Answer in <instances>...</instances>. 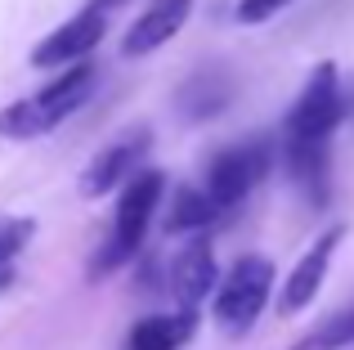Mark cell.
<instances>
[{
	"label": "cell",
	"mask_w": 354,
	"mask_h": 350,
	"mask_svg": "<svg viewBox=\"0 0 354 350\" xmlns=\"http://www.w3.org/2000/svg\"><path fill=\"white\" fill-rule=\"evenodd\" d=\"M121 5H130V0H90V9H99V14H113Z\"/></svg>",
	"instance_id": "cell-18"
},
{
	"label": "cell",
	"mask_w": 354,
	"mask_h": 350,
	"mask_svg": "<svg viewBox=\"0 0 354 350\" xmlns=\"http://www.w3.org/2000/svg\"><path fill=\"white\" fill-rule=\"evenodd\" d=\"M274 167V144L269 140H247V144H234V149H220L207 167V193L220 211L238 207L251 189L269 175Z\"/></svg>",
	"instance_id": "cell-5"
},
{
	"label": "cell",
	"mask_w": 354,
	"mask_h": 350,
	"mask_svg": "<svg viewBox=\"0 0 354 350\" xmlns=\"http://www.w3.org/2000/svg\"><path fill=\"white\" fill-rule=\"evenodd\" d=\"M193 333H198V310L189 306L157 310L130 328V350H184V342H193Z\"/></svg>",
	"instance_id": "cell-13"
},
{
	"label": "cell",
	"mask_w": 354,
	"mask_h": 350,
	"mask_svg": "<svg viewBox=\"0 0 354 350\" xmlns=\"http://www.w3.org/2000/svg\"><path fill=\"white\" fill-rule=\"evenodd\" d=\"M332 140H283L278 158H283V171L292 175V184L314 202L323 207L328 202V184H332V153H328Z\"/></svg>",
	"instance_id": "cell-11"
},
{
	"label": "cell",
	"mask_w": 354,
	"mask_h": 350,
	"mask_svg": "<svg viewBox=\"0 0 354 350\" xmlns=\"http://www.w3.org/2000/svg\"><path fill=\"white\" fill-rule=\"evenodd\" d=\"M354 342V310H341L328 324H319L310 337H301L292 350H346Z\"/></svg>",
	"instance_id": "cell-16"
},
{
	"label": "cell",
	"mask_w": 354,
	"mask_h": 350,
	"mask_svg": "<svg viewBox=\"0 0 354 350\" xmlns=\"http://www.w3.org/2000/svg\"><path fill=\"white\" fill-rule=\"evenodd\" d=\"M104 32H108V14H99V9L86 5L63 27H54L50 36H41V45L32 50V68L54 72V68H68V63L90 59V54L99 50V41H104Z\"/></svg>",
	"instance_id": "cell-6"
},
{
	"label": "cell",
	"mask_w": 354,
	"mask_h": 350,
	"mask_svg": "<svg viewBox=\"0 0 354 350\" xmlns=\"http://www.w3.org/2000/svg\"><path fill=\"white\" fill-rule=\"evenodd\" d=\"M216 283H220L216 247H211L207 229H202V234H193L189 243L175 252V261H171V292H175V301H180V306L198 310L202 301L216 292Z\"/></svg>",
	"instance_id": "cell-9"
},
{
	"label": "cell",
	"mask_w": 354,
	"mask_h": 350,
	"mask_svg": "<svg viewBox=\"0 0 354 350\" xmlns=\"http://www.w3.org/2000/svg\"><path fill=\"white\" fill-rule=\"evenodd\" d=\"M189 14H193V0H153V5L126 27L121 54H126V59H144V54L162 50L171 36H180V27L189 23Z\"/></svg>",
	"instance_id": "cell-10"
},
{
	"label": "cell",
	"mask_w": 354,
	"mask_h": 350,
	"mask_svg": "<svg viewBox=\"0 0 354 350\" xmlns=\"http://www.w3.org/2000/svg\"><path fill=\"white\" fill-rule=\"evenodd\" d=\"M36 220L32 216H0V283H9V270H14L18 252L32 243Z\"/></svg>",
	"instance_id": "cell-15"
},
{
	"label": "cell",
	"mask_w": 354,
	"mask_h": 350,
	"mask_svg": "<svg viewBox=\"0 0 354 350\" xmlns=\"http://www.w3.org/2000/svg\"><path fill=\"white\" fill-rule=\"evenodd\" d=\"M346 122V90H341L337 63H319L305 81L301 99L283 122V140H332Z\"/></svg>",
	"instance_id": "cell-4"
},
{
	"label": "cell",
	"mask_w": 354,
	"mask_h": 350,
	"mask_svg": "<svg viewBox=\"0 0 354 350\" xmlns=\"http://www.w3.org/2000/svg\"><path fill=\"white\" fill-rule=\"evenodd\" d=\"M175 104H180L184 122H211V117H220L229 104H234V77L220 72V68L193 72V77L180 86Z\"/></svg>",
	"instance_id": "cell-12"
},
{
	"label": "cell",
	"mask_w": 354,
	"mask_h": 350,
	"mask_svg": "<svg viewBox=\"0 0 354 350\" xmlns=\"http://www.w3.org/2000/svg\"><path fill=\"white\" fill-rule=\"evenodd\" d=\"M216 216H220V207L211 202L207 189L180 184V189L171 193V211H166L162 229H166V234H202V229H211Z\"/></svg>",
	"instance_id": "cell-14"
},
{
	"label": "cell",
	"mask_w": 354,
	"mask_h": 350,
	"mask_svg": "<svg viewBox=\"0 0 354 350\" xmlns=\"http://www.w3.org/2000/svg\"><path fill=\"white\" fill-rule=\"evenodd\" d=\"M148 149H153V135L148 131H130V135H121L117 144H108V149L81 171V184H77L81 198L95 202V198H108L113 189H121V184L139 171V162L148 158Z\"/></svg>",
	"instance_id": "cell-8"
},
{
	"label": "cell",
	"mask_w": 354,
	"mask_h": 350,
	"mask_svg": "<svg viewBox=\"0 0 354 350\" xmlns=\"http://www.w3.org/2000/svg\"><path fill=\"white\" fill-rule=\"evenodd\" d=\"M341 234H346L341 225L323 229V234L305 247L296 270H287L283 288H278V315H301L305 306H314V297L323 292V279H328V270H332V256H337V247H341Z\"/></svg>",
	"instance_id": "cell-7"
},
{
	"label": "cell",
	"mask_w": 354,
	"mask_h": 350,
	"mask_svg": "<svg viewBox=\"0 0 354 350\" xmlns=\"http://www.w3.org/2000/svg\"><path fill=\"white\" fill-rule=\"evenodd\" d=\"M99 90V68L90 59L59 68V77L50 86H41L36 95L14 99L9 108H0V140H41L54 126H63L72 113L90 104V95Z\"/></svg>",
	"instance_id": "cell-1"
},
{
	"label": "cell",
	"mask_w": 354,
	"mask_h": 350,
	"mask_svg": "<svg viewBox=\"0 0 354 350\" xmlns=\"http://www.w3.org/2000/svg\"><path fill=\"white\" fill-rule=\"evenodd\" d=\"M162 198H166V175L153 171V167H139L126 184H121L113 234H108L104 247L90 256V279H104V274H113V270L135 261V252H139V243H144V234H148V225H153Z\"/></svg>",
	"instance_id": "cell-2"
},
{
	"label": "cell",
	"mask_w": 354,
	"mask_h": 350,
	"mask_svg": "<svg viewBox=\"0 0 354 350\" xmlns=\"http://www.w3.org/2000/svg\"><path fill=\"white\" fill-rule=\"evenodd\" d=\"M287 5H292V0H238L234 18H238L242 27H256V23H269L274 14H283Z\"/></svg>",
	"instance_id": "cell-17"
},
{
	"label": "cell",
	"mask_w": 354,
	"mask_h": 350,
	"mask_svg": "<svg viewBox=\"0 0 354 350\" xmlns=\"http://www.w3.org/2000/svg\"><path fill=\"white\" fill-rule=\"evenodd\" d=\"M269 292H274V261L269 256H242L234 270L225 274V283L216 288V328L225 337H242L256 328V319L265 315Z\"/></svg>",
	"instance_id": "cell-3"
}]
</instances>
